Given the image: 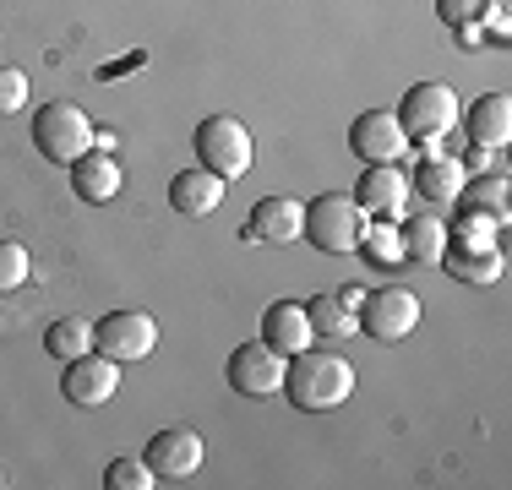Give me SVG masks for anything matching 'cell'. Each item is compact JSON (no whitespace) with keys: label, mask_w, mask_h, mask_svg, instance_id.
Wrapping results in <instances>:
<instances>
[{"label":"cell","mask_w":512,"mask_h":490,"mask_svg":"<svg viewBox=\"0 0 512 490\" xmlns=\"http://www.w3.org/2000/svg\"><path fill=\"white\" fill-rule=\"evenodd\" d=\"M71 191L82 196V202H115L120 196V164L109 153H99V147H93V153H82L77 164H71Z\"/></svg>","instance_id":"obj_16"},{"label":"cell","mask_w":512,"mask_h":490,"mask_svg":"<svg viewBox=\"0 0 512 490\" xmlns=\"http://www.w3.org/2000/svg\"><path fill=\"white\" fill-rule=\"evenodd\" d=\"M360 245L371 251V262H376V267H393V262H404V240H398V229L387 224V218H382V224H365Z\"/></svg>","instance_id":"obj_25"},{"label":"cell","mask_w":512,"mask_h":490,"mask_svg":"<svg viewBox=\"0 0 512 490\" xmlns=\"http://www.w3.org/2000/svg\"><path fill=\"white\" fill-rule=\"evenodd\" d=\"M398 240H404V262H414V267H436V262H442V251H447V218H436V213L404 218Z\"/></svg>","instance_id":"obj_19"},{"label":"cell","mask_w":512,"mask_h":490,"mask_svg":"<svg viewBox=\"0 0 512 490\" xmlns=\"http://www.w3.org/2000/svg\"><path fill=\"white\" fill-rule=\"evenodd\" d=\"M33 147H39L50 164H77L82 153H93L99 147V131H93L88 109L71 104V98H55V104H44L39 115H33Z\"/></svg>","instance_id":"obj_2"},{"label":"cell","mask_w":512,"mask_h":490,"mask_svg":"<svg viewBox=\"0 0 512 490\" xmlns=\"http://www.w3.org/2000/svg\"><path fill=\"white\" fill-rule=\"evenodd\" d=\"M512 137V98L507 93H485L469 109V142L474 147H507Z\"/></svg>","instance_id":"obj_17"},{"label":"cell","mask_w":512,"mask_h":490,"mask_svg":"<svg viewBox=\"0 0 512 490\" xmlns=\"http://www.w3.org/2000/svg\"><path fill=\"white\" fill-rule=\"evenodd\" d=\"M306 316H311V327L316 333H333V338H344V333H355V311H344L338 305V294H316V300H306Z\"/></svg>","instance_id":"obj_24"},{"label":"cell","mask_w":512,"mask_h":490,"mask_svg":"<svg viewBox=\"0 0 512 490\" xmlns=\"http://www.w3.org/2000/svg\"><path fill=\"white\" fill-rule=\"evenodd\" d=\"M463 207H474V213H491L496 224L507 218V175H469L458 191Z\"/></svg>","instance_id":"obj_21"},{"label":"cell","mask_w":512,"mask_h":490,"mask_svg":"<svg viewBox=\"0 0 512 490\" xmlns=\"http://www.w3.org/2000/svg\"><path fill=\"white\" fill-rule=\"evenodd\" d=\"M60 392H66V403H77V409H99V403H109L120 392V360H109L99 349L77 354V360H66Z\"/></svg>","instance_id":"obj_9"},{"label":"cell","mask_w":512,"mask_h":490,"mask_svg":"<svg viewBox=\"0 0 512 490\" xmlns=\"http://www.w3.org/2000/svg\"><path fill=\"white\" fill-rule=\"evenodd\" d=\"M300 229H306V202H295V196H262V202L251 207V235L262 240H300Z\"/></svg>","instance_id":"obj_15"},{"label":"cell","mask_w":512,"mask_h":490,"mask_svg":"<svg viewBox=\"0 0 512 490\" xmlns=\"http://www.w3.org/2000/svg\"><path fill=\"white\" fill-rule=\"evenodd\" d=\"M284 392H289V403L306 409V414L338 409V403H349V392H355V365L333 349H300V354H289V365H284Z\"/></svg>","instance_id":"obj_1"},{"label":"cell","mask_w":512,"mask_h":490,"mask_svg":"<svg viewBox=\"0 0 512 490\" xmlns=\"http://www.w3.org/2000/svg\"><path fill=\"white\" fill-rule=\"evenodd\" d=\"M316 251L327 256H349L360 251V235H365V207L355 202L349 191H322L306 202V229H300Z\"/></svg>","instance_id":"obj_3"},{"label":"cell","mask_w":512,"mask_h":490,"mask_svg":"<svg viewBox=\"0 0 512 490\" xmlns=\"http://www.w3.org/2000/svg\"><path fill=\"white\" fill-rule=\"evenodd\" d=\"M436 267H447L458 284H496L502 278V251H458V245H447Z\"/></svg>","instance_id":"obj_20"},{"label":"cell","mask_w":512,"mask_h":490,"mask_svg":"<svg viewBox=\"0 0 512 490\" xmlns=\"http://www.w3.org/2000/svg\"><path fill=\"white\" fill-rule=\"evenodd\" d=\"M338 294V305H344V311H360L365 305V289H355V284H344V289H333Z\"/></svg>","instance_id":"obj_30"},{"label":"cell","mask_w":512,"mask_h":490,"mask_svg":"<svg viewBox=\"0 0 512 490\" xmlns=\"http://www.w3.org/2000/svg\"><path fill=\"white\" fill-rule=\"evenodd\" d=\"M485 11H491V0H436V17L447 28H474V22H485Z\"/></svg>","instance_id":"obj_28"},{"label":"cell","mask_w":512,"mask_h":490,"mask_svg":"<svg viewBox=\"0 0 512 490\" xmlns=\"http://www.w3.org/2000/svg\"><path fill=\"white\" fill-rule=\"evenodd\" d=\"M349 147H355V158H365V164H398L409 153V137H404L393 109H365V115H355V126H349Z\"/></svg>","instance_id":"obj_10"},{"label":"cell","mask_w":512,"mask_h":490,"mask_svg":"<svg viewBox=\"0 0 512 490\" xmlns=\"http://www.w3.org/2000/svg\"><path fill=\"white\" fill-rule=\"evenodd\" d=\"M262 343L267 349H278L289 360V354H300V349H311L316 343V327H311V316H306V300H273L262 311Z\"/></svg>","instance_id":"obj_12"},{"label":"cell","mask_w":512,"mask_h":490,"mask_svg":"<svg viewBox=\"0 0 512 490\" xmlns=\"http://www.w3.org/2000/svg\"><path fill=\"white\" fill-rule=\"evenodd\" d=\"M197 158H202V169H213V175L229 186V180H240L251 169L256 142L235 115H207L197 126Z\"/></svg>","instance_id":"obj_5"},{"label":"cell","mask_w":512,"mask_h":490,"mask_svg":"<svg viewBox=\"0 0 512 490\" xmlns=\"http://www.w3.org/2000/svg\"><path fill=\"white\" fill-rule=\"evenodd\" d=\"M463 180H469V169L458 164V158H425L420 169H414V191L425 196L431 207H453L458 202V191H463Z\"/></svg>","instance_id":"obj_18"},{"label":"cell","mask_w":512,"mask_h":490,"mask_svg":"<svg viewBox=\"0 0 512 490\" xmlns=\"http://www.w3.org/2000/svg\"><path fill=\"white\" fill-rule=\"evenodd\" d=\"M355 202L376 218H404V202H409V175H398V164H365L360 186H355Z\"/></svg>","instance_id":"obj_13"},{"label":"cell","mask_w":512,"mask_h":490,"mask_svg":"<svg viewBox=\"0 0 512 490\" xmlns=\"http://www.w3.org/2000/svg\"><path fill=\"white\" fill-rule=\"evenodd\" d=\"M491 235H496V218H491V213H474V207H463V218H458L453 229H447V245H458V251H496Z\"/></svg>","instance_id":"obj_23"},{"label":"cell","mask_w":512,"mask_h":490,"mask_svg":"<svg viewBox=\"0 0 512 490\" xmlns=\"http://www.w3.org/2000/svg\"><path fill=\"white\" fill-rule=\"evenodd\" d=\"M22 104H28V71L0 66V115H17Z\"/></svg>","instance_id":"obj_29"},{"label":"cell","mask_w":512,"mask_h":490,"mask_svg":"<svg viewBox=\"0 0 512 490\" xmlns=\"http://www.w3.org/2000/svg\"><path fill=\"white\" fill-rule=\"evenodd\" d=\"M458 93L447 88V82H414L404 93V104H398V126H404L409 142H442L447 131H458Z\"/></svg>","instance_id":"obj_4"},{"label":"cell","mask_w":512,"mask_h":490,"mask_svg":"<svg viewBox=\"0 0 512 490\" xmlns=\"http://www.w3.org/2000/svg\"><path fill=\"white\" fill-rule=\"evenodd\" d=\"M28 278H33L28 245H22V240H0V294H6V289H22Z\"/></svg>","instance_id":"obj_27"},{"label":"cell","mask_w":512,"mask_h":490,"mask_svg":"<svg viewBox=\"0 0 512 490\" xmlns=\"http://www.w3.org/2000/svg\"><path fill=\"white\" fill-rule=\"evenodd\" d=\"M44 349L55 354V360H77V354L93 349V322L88 316H60L50 322V333H44Z\"/></svg>","instance_id":"obj_22"},{"label":"cell","mask_w":512,"mask_h":490,"mask_svg":"<svg viewBox=\"0 0 512 490\" xmlns=\"http://www.w3.org/2000/svg\"><path fill=\"white\" fill-rule=\"evenodd\" d=\"M93 349L120 365H137L158 349V322L148 311H109L104 322H93Z\"/></svg>","instance_id":"obj_6"},{"label":"cell","mask_w":512,"mask_h":490,"mask_svg":"<svg viewBox=\"0 0 512 490\" xmlns=\"http://www.w3.org/2000/svg\"><path fill=\"white\" fill-rule=\"evenodd\" d=\"M224 180L213 175V169H180L175 180H169V207H175L180 218H213L218 207H224Z\"/></svg>","instance_id":"obj_14"},{"label":"cell","mask_w":512,"mask_h":490,"mask_svg":"<svg viewBox=\"0 0 512 490\" xmlns=\"http://www.w3.org/2000/svg\"><path fill=\"white\" fill-rule=\"evenodd\" d=\"M202 458H207V447L191 425H169V431H158L148 441V469L158 480H191L202 469Z\"/></svg>","instance_id":"obj_11"},{"label":"cell","mask_w":512,"mask_h":490,"mask_svg":"<svg viewBox=\"0 0 512 490\" xmlns=\"http://www.w3.org/2000/svg\"><path fill=\"white\" fill-rule=\"evenodd\" d=\"M355 322H360L376 343H398V338H409L414 327H420V294L404 289V284L376 289V294H365V305L355 311Z\"/></svg>","instance_id":"obj_7"},{"label":"cell","mask_w":512,"mask_h":490,"mask_svg":"<svg viewBox=\"0 0 512 490\" xmlns=\"http://www.w3.org/2000/svg\"><path fill=\"white\" fill-rule=\"evenodd\" d=\"M104 485H109V490H153L158 474L148 469V458H115V463L104 469Z\"/></svg>","instance_id":"obj_26"},{"label":"cell","mask_w":512,"mask_h":490,"mask_svg":"<svg viewBox=\"0 0 512 490\" xmlns=\"http://www.w3.org/2000/svg\"><path fill=\"white\" fill-rule=\"evenodd\" d=\"M284 354L278 349H267L262 338L256 343H240L235 354H229V387L240 392V398H273V392H284Z\"/></svg>","instance_id":"obj_8"}]
</instances>
